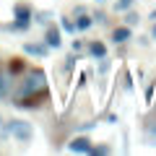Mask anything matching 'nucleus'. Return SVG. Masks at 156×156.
<instances>
[{"label": "nucleus", "mask_w": 156, "mask_h": 156, "mask_svg": "<svg viewBox=\"0 0 156 156\" xmlns=\"http://www.w3.org/2000/svg\"><path fill=\"white\" fill-rule=\"evenodd\" d=\"M130 3H133V0H120V3H117V11H128V8H130Z\"/></svg>", "instance_id": "14"}, {"label": "nucleus", "mask_w": 156, "mask_h": 156, "mask_svg": "<svg viewBox=\"0 0 156 156\" xmlns=\"http://www.w3.org/2000/svg\"><path fill=\"white\" fill-rule=\"evenodd\" d=\"M68 148H70L73 154H91V140L83 138V135H78V138H73L70 143H68Z\"/></svg>", "instance_id": "4"}, {"label": "nucleus", "mask_w": 156, "mask_h": 156, "mask_svg": "<svg viewBox=\"0 0 156 156\" xmlns=\"http://www.w3.org/2000/svg\"><path fill=\"white\" fill-rule=\"evenodd\" d=\"M44 44L52 47V50H60V47H62V37H60V29H57V26H50V29H47Z\"/></svg>", "instance_id": "5"}, {"label": "nucleus", "mask_w": 156, "mask_h": 156, "mask_svg": "<svg viewBox=\"0 0 156 156\" xmlns=\"http://www.w3.org/2000/svg\"><path fill=\"white\" fill-rule=\"evenodd\" d=\"M89 52H91L94 57H99V60H101V57H107V47L101 44V42H91V44H89Z\"/></svg>", "instance_id": "11"}, {"label": "nucleus", "mask_w": 156, "mask_h": 156, "mask_svg": "<svg viewBox=\"0 0 156 156\" xmlns=\"http://www.w3.org/2000/svg\"><path fill=\"white\" fill-rule=\"evenodd\" d=\"M125 21H128V26H135V23H138V13H128Z\"/></svg>", "instance_id": "15"}, {"label": "nucleus", "mask_w": 156, "mask_h": 156, "mask_svg": "<svg viewBox=\"0 0 156 156\" xmlns=\"http://www.w3.org/2000/svg\"><path fill=\"white\" fill-rule=\"evenodd\" d=\"M91 26H94V18L86 16V13H78V18H76V31H86V29H91Z\"/></svg>", "instance_id": "9"}, {"label": "nucleus", "mask_w": 156, "mask_h": 156, "mask_svg": "<svg viewBox=\"0 0 156 156\" xmlns=\"http://www.w3.org/2000/svg\"><path fill=\"white\" fill-rule=\"evenodd\" d=\"M130 37H133L130 26H117L115 31H112V42H115V44H125V42H128Z\"/></svg>", "instance_id": "7"}, {"label": "nucleus", "mask_w": 156, "mask_h": 156, "mask_svg": "<svg viewBox=\"0 0 156 156\" xmlns=\"http://www.w3.org/2000/svg\"><path fill=\"white\" fill-rule=\"evenodd\" d=\"M151 37H154V39H156V26H154V31H151Z\"/></svg>", "instance_id": "20"}, {"label": "nucleus", "mask_w": 156, "mask_h": 156, "mask_svg": "<svg viewBox=\"0 0 156 156\" xmlns=\"http://www.w3.org/2000/svg\"><path fill=\"white\" fill-rule=\"evenodd\" d=\"M109 146H91V154H109Z\"/></svg>", "instance_id": "13"}, {"label": "nucleus", "mask_w": 156, "mask_h": 156, "mask_svg": "<svg viewBox=\"0 0 156 156\" xmlns=\"http://www.w3.org/2000/svg\"><path fill=\"white\" fill-rule=\"evenodd\" d=\"M13 91V76L5 70H0V99H8Z\"/></svg>", "instance_id": "6"}, {"label": "nucleus", "mask_w": 156, "mask_h": 156, "mask_svg": "<svg viewBox=\"0 0 156 156\" xmlns=\"http://www.w3.org/2000/svg\"><path fill=\"white\" fill-rule=\"evenodd\" d=\"M151 96H154V83H151L148 89H146V101H151Z\"/></svg>", "instance_id": "19"}, {"label": "nucleus", "mask_w": 156, "mask_h": 156, "mask_svg": "<svg viewBox=\"0 0 156 156\" xmlns=\"http://www.w3.org/2000/svg\"><path fill=\"white\" fill-rule=\"evenodd\" d=\"M37 94H47V76L44 70H31L26 76V81L18 89V99H31Z\"/></svg>", "instance_id": "1"}, {"label": "nucleus", "mask_w": 156, "mask_h": 156, "mask_svg": "<svg viewBox=\"0 0 156 156\" xmlns=\"http://www.w3.org/2000/svg\"><path fill=\"white\" fill-rule=\"evenodd\" d=\"M146 143L156 146V120H151V122L146 125Z\"/></svg>", "instance_id": "10"}, {"label": "nucleus", "mask_w": 156, "mask_h": 156, "mask_svg": "<svg viewBox=\"0 0 156 156\" xmlns=\"http://www.w3.org/2000/svg\"><path fill=\"white\" fill-rule=\"evenodd\" d=\"M34 18H37L39 23H47V21H50V13H37V16H34Z\"/></svg>", "instance_id": "16"}, {"label": "nucleus", "mask_w": 156, "mask_h": 156, "mask_svg": "<svg viewBox=\"0 0 156 156\" xmlns=\"http://www.w3.org/2000/svg\"><path fill=\"white\" fill-rule=\"evenodd\" d=\"M60 23H62V29H65L68 34H76V21H70L68 16H62V18H60Z\"/></svg>", "instance_id": "12"}, {"label": "nucleus", "mask_w": 156, "mask_h": 156, "mask_svg": "<svg viewBox=\"0 0 156 156\" xmlns=\"http://www.w3.org/2000/svg\"><path fill=\"white\" fill-rule=\"evenodd\" d=\"M96 3H104V0H96Z\"/></svg>", "instance_id": "21"}, {"label": "nucleus", "mask_w": 156, "mask_h": 156, "mask_svg": "<svg viewBox=\"0 0 156 156\" xmlns=\"http://www.w3.org/2000/svg\"><path fill=\"white\" fill-rule=\"evenodd\" d=\"M21 68H23V62H21V60H18V62H11V73H18Z\"/></svg>", "instance_id": "17"}, {"label": "nucleus", "mask_w": 156, "mask_h": 156, "mask_svg": "<svg viewBox=\"0 0 156 156\" xmlns=\"http://www.w3.org/2000/svg\"><path fill=\"white\" fill-rule=\"evenodd\" d=\"M47 50H50L47 44H34V42H26V44H23V52H26V55H37V57H44Z\"/></svg>", "instance_id": "8"}, {"label": "nucleus", "mask_w": 156, "mask_h": 156, "mask_svg": "<svg viewBox=\"0 0 156 156\" xmlns=\"http://www.w3.org/2000/svg\"><path fill=\"white\" fill-rule=\"evenodd\" d=\"M76 60H78L76 55H73V57H68V62H65V68H68V70H73V65H76Z\"/></svg>", "instance_id": "18"}, {"label": "nucleus", "mask_w": 156, "mask_h": 156, "mask_svg": "<svg viewBox=\"0 0 156 156\" xmlns=\"http://www.w3.org/2000/svg\"><path fill=\"white\" fill-rule=\"evenodd\" d=\"M5 133L13 135V138H18L21 143H29V140L34 138V128H31V122H26V120H11V122L5 125Z\"/></svg>", "instance_id": "2"}, {"label": "nucleus", "mask_w": 156, "mask_h": 156, "mask_svg": "<svg viewBox=\"0 0 156 156\" xmlns=\"http://www.w3.org/2000/svg\"><path fill=\"white\" fill-rule=\"evenodd\" d=\"M13 29L16 31H26L29 26H31V18H34V11H31V5H26V3H16L13 5Z\"/></svg>", "instance_id": "3"}]
</instances>
